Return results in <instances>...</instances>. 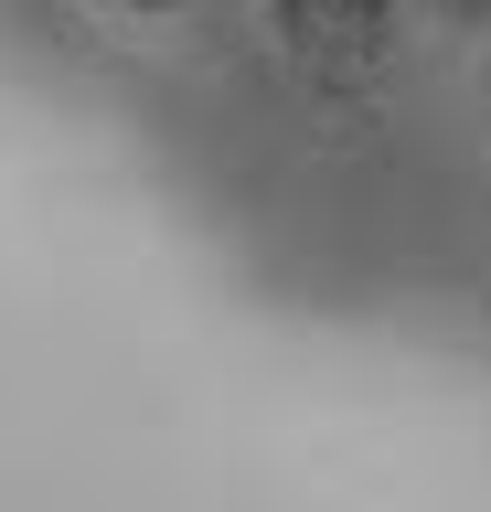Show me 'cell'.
Here are the masks:
<instances>
[{
    "mask_svg": "<svg viewBox=\"0 0 491 512\" xmlns=\"http://www.w3.org/2000/svg\"><path fill=\"white\" fill-rule=\"evenodd\" d=\"M129 11H171V0H129Z\"/></svg>",
    "mask_w": 491,
    "mask_h": 512,
    "instance_id": "cell-2",
    "label": "cell"
},
{
    "mask_svg": "<svg viewBox=\"0 0 491 512\" xmlns=\"http://www.w3.org/2000/svg\"><path fill=\"white\" fill-rule=\"evenodd\" d=\"M278 32L310 64H374L395 32V0H278Z\"/></svg>",
    "mask_w": 491,
    "mask_h": 512,
    "instance_id": "cell-1",
    "label": "cell"
}]
</instances>
